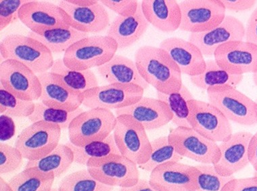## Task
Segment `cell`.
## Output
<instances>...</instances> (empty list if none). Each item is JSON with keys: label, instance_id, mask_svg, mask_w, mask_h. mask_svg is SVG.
Listing matches in <instances>:
<instances>
[{"label": "cell", "instance_id": "obj_1", "mask_svg": "<svg viewBox=\"0 0 257 191\" xmlns=\"http://www.w3.org/2000/svg\"><path fill=\"white\" fill-rule=\"evenodd\" d=\"M135 62L142 78L158 92L170 94L182 88V72L163 49L140 47L136 52Z\"/></svg>", "mask_w": 257, "mask_h": 191}, {"label": "cell", "instance_id": "obj_2", "mask_svg": "<svg viewBox=\"0 0 257 191\" xmlns=\"http://www.w3.org/2000/svg\"><path fill=\"white\" fill-rule=\"evenodd\" d=\"M118 49L115 41L108 36H88L70 47L62 60L70 69L87 71L110 61Z\"/></svg>", "mask_w": 257, "mask_h": 191}, {"label": "cell", "instance_id": "obj_3", "mask_svg": "<svg viewBox=\"0 0 257 191\" xmlns=\"http://www.w3.org/2000/svg\"><path fill=\"white\" fill-rule=\"evenodd\" d=\"M0 53L5 60L21 62L37 75L50 71L54 63L52 52L44 44L23 35L11 34L4 38Z\"/></svg>", "mask_w": 257, "mask_h": 191}, {"label": "cell", "instance_id": "obj_4", "mask_svg": "<svg viewBox=\"0 0 257 191\" xmlns=\"http://www.w3.org/2000/svg\"><path fill=\"white\" fill-rule=\"evenodd\" d=\"M116 116L108 109L92 108L83 111L70 124L69 141L77 147L103 141L113 132Z\"/></svg>", "mask_w": 257, "mask_h": 191}, {"label": "cell", "instance_id": "obj_5", "mask_svg": "<svg viewBox=\"0 0 257 191\" xmlns=\"http://www.w3.org/2000/svg\"><path fill=\"white\" fill-rule=\"evenodd\" d=\"M211 103L229 121L239 125L252 126L257 124V103L236 87L221 86L206 91Z\"/></svg>", "mask_w": 257, "mask_h": 191}, {"label": "cell", "instance_id": "obj_6", "mask_svg": "<svg viewBox=\"0 0 257 191\" xmlns=\"http://www.w3.org/2000/svg\"><path fill=\"white\" fill-rule=\"evenodd\" d=\"M112 134L120 155L138 165L147 162L152 152L151 141L140 122L128 115L116 116Z\"/></svg>", "mask_w": 257, "mask_h": 191}, {"label": "cell", "instance_id": "obj_7", "mask_svg": "<svg viewBox=\"0 0 257 191\" xmlns=\"http://www.w3.org/2000/svg\"><path fill=\"white\" fill-rule=\"evenodd\" d=\"M86 166L93 178L108 186L128 188L140 180L138 165L122 155L111 154L91 159Z\"/></svg>", "mask_w": 257, "mask_h": 191}, {"label": "cell", "instance_id": "obj_8", "mask_svg": "<svg viewBox=\"0 0 257 191\" xmlns=\"http://www.w3.org/2000/svg\"><path fill=\"white\" fill-rule=\"evenodd\" d=\"M62 128L44 121L25 128L17 138L15 147L28 161L38 160L51 153L58 145Z\"/></svg>", "mask_w": 257, "mask_h": 191}, {"label": "cell", "instance_id": "obj_9", "mask_svg": "<svg viewBox=\"0 0 257 191\" xmlns=\"http://www.w3.org/2000/svg\"><path fill=\"white\" fill-rule=\"evenodd\" d=\"M180 30L190 33L206 32L221 24L226 9L221 0H186L180 2Z\"/></svg>", "mask_w": 257, "mask_h": 191}, {"label": "cell", "instance_id": "obj_10", "mask_svg": "<svg viewBox=\"0 0 257 191\" xmlns=\"http://www.w3.org/2000/svg\"><path fill=\"white\" fill-rule=\"evenodd\" d=\"M191 128L215 143L227 141L233 133L230 121L209 102L189 101Z\"/></svg>", "mask_w": 257, "mask_h": 191}, {"label": "cell", "instance_id": "obj_11", "mask_svg": "<svg viewBox=\"0 0 257 191\" xmlns=\"http://www.w3.org/2000/svg\"><path fill=\"white\" fill-rule=\"evenodd\" d=\"M169 141L183 157L201 164H215L220 157L219 145L192 128L176 127L169 134Z\"/></svg>", "mask_w": 257, "mask_h": 191}, {"label": "cell", "instance_id": "obj_12", "mask_svg": "<svg viewBox=\"0 0 257 191\" xmlns=\"http://www.w3.org/2000/svg\"><path fill=\"white\" fill-rule=\"evenodd\" d=\"M1 87L15 96L24 100H40L42 85L38 75L27 66L13 60L0 64Z\"/></svg>", "mask_w": 257, "mask_h": 191}, {"label": "cell", "instance_id": "obj_13", "mask_svg": "<svg viewBox=\"0 0 257 191\" xmlns=\"http://www.w3.org/2000/svg\"><path fill=\"white\" fill-rule=\"evenodd\" d=\"M144 89L135 85L108 84L83 93V105L89 109L119 110L137 103L144 97Z\"/></svg>", "mask_w": 257, "mask_h": 191}, {"label": "cell", "instance_id": "obj_14", "mask_svg": "<svg viewBox=\"0 0 257 191\" xmlns=\"http://www.w3.org/2000/svg\"><path fill=\"white\" fill-rule=\"evenodd\" d=\"M214 60L233 75L257 73V46L246 41L231 42L215 51Z\"/></svg>", "mask_w": 257, "mask_h": 191}, {"label": "cell", "instance_id": "obj_15", "mask_svg": "<svg viewBox=\"0 0 257 191\" xmlns=\"http://www.w3.org/2000/svg\"><path fill=\"white\" fill-rule=\"evenodd\" d=\"M197 173L195 166L173 161L156 167L149 182L159 191H196Z\"/></svg>", "mask_w": 257, "mask_h": 191}, {"label": "cell", "instance_id": "obj_16", "mask_svg": "<svg viewBox=\"0 0 257 191\" xmlns=\"http://www.w3.org/2000/svg\"><path fill=\"white\" fill-rule=\"evenodd\" d=\"M245 26L242 21L233 16H226L223 22L215 28L200 33H190L189 40L197 46L205 57L214 56L222 45L231 42L243 41Z\"/></svg>", "mask_w": 257, "mask_h": 191}, {"label": "cell", "instance_id": "obj_17", "mask_svg": "<svg viewBox=\"0 0 257 191\" xmlns=\"http://www.w3.org/2000/svg\"><path fill=\"white\" fill-rule=\"evenodd\" d=\"M19 19L33 32L71 27L63 10L48 1H29L19 10Z\"/></svg>", "mask_w": 257, "mask_h": 191}, {"label": "cell", "instance_id": "obj_18", "mask_svg": "<svg viewBox=\"0 0 257 191\" xmlns=\"http://www.w3.org/2000/svg\"><path fill=\"white\" fill-rule=\"evenodd\" d=\"M253 134L246 131L234 132L219 145L220 157L214 164L220 175L229 177L250 164L248 148Z\"/></svg>", "mask_w": 257, "mask_h": 191}, {"label": "cell", "instance_id": "obj_19", "mask_svg": "<svg viewBox=\"0 0 257 191\" xmlns=\"http://www.w3.org/2000/svg\"><path fill=\"white\" fill-rule=\"evenodd\" d=\"M42 85L41 103L49 108L73 112L83 105V93L76 92L64 84L56 74L48 71L38 74Z\"/></svg>", "mask_w": 257, "mask_h": 191}, {"label": "cell", "instance_id": "obj_20", "mask_svg": "<svg viewBox=\"0 0 257 191\" xmlns=\"http://www.w3.org/2000/svg\"><path fill=\"white\" fill-rule=\"evenodd\" d=\"M58 6L65 13L66 21L69 27L87 33H98L110 25V16L106 7L99 1L91 7H81L62 0Z\"/></svg>", "mask_w": 257, "mask_h": 191}, {"label": "cell", "instance_id": "obj_21", "mask_svg": "<svg viewBox=\"0 0 257 191\" xmlns=\"http://www.w3.org/2000/svg\"><path fill=\"white\" fill-rule=\"evenodd\" d=\"M116 116L128 115L140 122L147 130L159 129L172 121L168 106L159 99L143 97L137 103L116 110Z\"/></svg>", "mask_w": 257, "mask_h": 191}, {"label": "cell", "instance_id": "obj_22", "mask_svg": "<svg viewBox=\"0 0 257 191\" xmlns=\"http://www.w3.org/2000/svg\"><path fill=\"white\" fill-rule=\"evenodd\" d=\"M159 48L166 51L182 74L194 77L205 70L206 60L203 54L190 41L179 38H167L160 44Z\"/></svg>", "mask_w": 257, "mask_h": 191}, {"label": "cell", "instance_id": "obj_23", "mask_svg": "<svg viewBox=\"0 0 257 191\" xmlns=\"http://www.w3.org/2000/svg\"><path fill=\"white\" fill-rule=\"evenodd\" d=\"M141 8L150 25L165 33L180 29L181 10L175 0H143Z\"/></svg>", "mask_w": 257, "mask_h": 191}, {"label": "cell", "instance_id": "obj_24", "mask_svg": "<svg viewBox=\"0 0 257 191\" xmlns=\"http://www.w3.org/2000/svg\"><path fill=\"white\" fill-rule=\"evenodd\" d=\"M149 25L140 3L134 15L126 17L117 16L110 25L106 36L115 41L118 49L128 48L144 36Z\"/></svg>", "mask_w": 257, "mask_h": 191}, {"label": "cell", "instance_id": "obj_25", "mask_svg": "<svg viewBox=\"0 0 257 191\" xmlns=\"http://www.w3.org/2000/svg\"><path fill=\"white\" fill-rule=\"evenodd\" d=\"M99 75L110 84L135 85L144 90L149 87L138 71L136 62L125 56L116 55L98 68Z\"/></svg>", "mask_w": 257, "mask_h": 191}, {"label": "cell", "instance_id": "obj_26", "mask_svg": "<svg viewBox=\"0 0 257 191\" xmlns=\"http://www.w3.org/2000/svg\"><path fill=\"white\" fill-rule=\"evenodd\" d=\"M28 36L42 43L52 54H60L65 53L70 47L89 36L87 33L69 27L48 29L38 32L30 31Z\"/></svg>", "mask_w": 257, "mask_h": 191}, {"label": "cell", "instance_id": "obj_27", "mask_svg": "<svg viewBox=\"0 0 257 191\" xmlns=\"http://www.w3.org/2000/svg\"><path fill=\"white\" fill-rule=\"evenodd\" d=\"M206 64L203 73L190 77L191 83L198 88L207 91L212 87L221 86L236 87L242 83L244 76L229 73L219 66L215 60H206Z\"/></svg>", "mask_w": 257, "mask_h": 191}, {"label": "cell", "instance_id": "obj_28", "mask_svg": "<svg viewBox=\"0 0 257 191\" xmlns=\"http://www.w3.org/2000/svg\"><path fill=\"white\" fill-rule=\"evenodd\" d=\"M74 162V153L67 144H60L38 160L28 161L25 167H36L44 172H52L59 178L67 172Z\"/></svg>", "mask_w": 257, "mask_h": 191}, {"label": "cell", "instance_id": "obj_29", "mask_svg": "<svg viewBox=\"0 0 257 191\" xmlns=\"http://www.w3.org/2000/svg\"><path fill=\"white\" fill-rule=\"evenodd\" d=\"M55 176L36 167H25L9 181L14 191H51Z\"/></svg>", "mask_w": 257, "mask_h": 191}, {"label": "cell", "instance_id": "obj_30", "mask_svg": "<svg viewBox=\"0 0 257 191\" xmlns=\"http://www.w3.org/2000/svg\"><path fill=\"white\" fill-rule=\"evenodd\" d=\"M50 72L59 75L64 84L76 92L83 93L99 86L98 79L92 71L70 69L65 66L62 59L54 60Z\"/></svg>", "mask_w": 257, "mask_h": 191}, {"label": "cell", "instance_id": "obj_31", "mask_svg": "<svg viewBox=\"0 0 257 191\" xmlns=\"http://www.w3.org/2000/svg\"><path fill=\"white\" fill-rule=\"evenodd\" d=\"M157 97L168 106L173 116L171 122L177 127L191 128L190 110L188 102L194 98L186 86L183 84L179 92L170 94H165L157 91Z\"/></svg>", "mask_w": 257, "mask_h": 191}, {"label": "cell", "instance_id": "obj_32", "mask_svg": "<svg viewBox=\"0 0 257 191\" xmlns=\"http://www.w3.org/2000/svg\"><path fill=\"white\" fill-rule=\"evenodd\" d=\"M66 144L73 152L74 162L81 165H86L91 159L101 158L111 154L120 155L112 133L103 141L92 142L83 147H77L71 142Z\"/></svg>", "mask_w": 257, "mask_h": 191}, {"label": "cell", "instance_id": "obj_33", "mask_svg": "<svg viewBox=\"0 0 257 191\" xmlns=\"http://www.w3.org/2000/svg\"><path fill=\"white\" fill-rule=\"evenodd\" d=\"M152 152L149 159L144 164L138 165L144 171L154 170L159 165L168 162H179L183 159L178 153L174 146L169 141L168 136H162L151 141Z\"/></svg>", "mask_w": 257, "mask_h": 191}, {"label": "cell", "instance_id": "obj_34", "mask_svg": "<svg viewBox=\"0 0 257 191\" xmlns=\"http://www.w3.org/2000/svg\"><path fill=\"white\" fill-rule=\"evenodd\" d=\"M58 189V191H112L114 187L99 182L88 169H81L64 176Z\"/></svg>", "mask_w": 257, "mask_h": 191}, {"label": "cell", "instance_id": "obj_35", "mask_svg": "<svg viewBox=\"0 0 257 191\" xmlns=\"http://www.w3.org/2000/svg\"><path fill=\"white\" fill-rule=\"evenodd\" d=\"M83 112V110L81 108L73 112H68L60 109L49 108L42 103L38 102L36 103L34 114L28 118L32 123L44 121L48 123L57 124L62 130H64L68 129L73 119Z\"/></svg>", "mask_w": 257, "mask_h": 191}, {"label": "cell", "instance_id": "obj_36", "mask_svg": "<svg viewBox=\"0 0 257 191\" xmlns=\"http://www.w3.org/2000/svg\"><path fill=\"white\" fill-rule=\"evenodd\" d=\"M35 108L34 101L19 99L1 87L0 114L16 118H29L34 114Z\"/></svg>", "mask_w": 257, "mask_h": 191}, {"label": "cell", "instance_id": "obj_37", "mask_svg": "<svg viewBox=\"0 0 257 191\" xmlns=\"http://www.w3.org/2000/svg\"><path fill=\"white\" fill-rule=\"evenodd\" d=\"M195 167L198 169L196 191H222L225 185L235 178L234 176H221L213 164H199Z\"/></svg>", "mask_w": 257, "mask_h": 191}, {"label": "cell", "instance_id": "obj_38", "mask_svg": "<svg viewBox=\"0 0 257 191\" xmlns=\"http://www.w3.org/2000/svg\"><path fill=\"white\" fill-rule=\"evenodd\" d=\"M23 156L15 147L5 143H0V173L6 174L20 168Z\"/></svg>", "mask_w": 257, "mask_h": 191}, {"label": "cell", "instance_id": "obj_39", "mask_svg": "<svg viewBox=\"0 0 257 191\" xmlns=\"http://www.w3.org/2000/svg\"><path fill=\"white\" fill-rule=\"evenodd\" d=\"M29 0L0 1V30L3 31L19 19V11Z\"/></svg>", "mask_w": 257, "mask_h": 191}, {"label": "cell", "instance_id": "obj_40", "mask_svg": "<svg viewBox=\"0 0 257 191\" xmlns=\"http://www.w3.org/2000/svg\"><path fill=\"white\" fill-rule=\"evenodd\" d=\"M100 3L120 17L134 15L138 11L140 3L136 0H101Z\"/></svg>", "mask_w": 257, "mask_h": 191}, {"label": "cell", "instance_id": "obj_41", "mask_svg": "<svg viewBox=\"0 0 257 191\" xmlns=\"http://www.w3.org/2000/svg\"><path fill=\"white\" fill-rule=\"evenodd\" d=\"M222 191H257V176L244 178H233Z\"/></svg>", "mask_w": 257, "mask_h": 191}, {"label": "cell", "instance_id": "obj_42", "mask_svg": "<svg viewBox=\"0 0 257 191\" xmlns=\"http://www.w3.org/2000/svg\"><path fill=\"white\" fill-rule=\"evenodd\" d=\"M16 134V125L13 118L8 115H0V141H9Z\"/></svg>", "mask_w": 257, "mask_h": 191}, {"label": "cell", "instance_id": "obj_43", "mask_svg": "<svg viewBox=\"0 0 257 191\" xmlns=\"http://www.w3.org/2000/svg\"><path fill=\"white\" fill-rule=\"evenodd\" d=\"M221 2L225 9L236 13L249 11L257 3L255 0H221Z\"/></svg>", "mask_w": 257, "mask_h": 191}, {"label": "cell", "instance_id": "obj_44", "mask_svg": "<svg viewBox=\"0 0 257 191\" xmlns=\"http://www.w3.org/2000/svg\"><path fill=\"white\" fill-rule=\"evenodd\" d=\"M245 40L257 46V7L251 14L245 27Z\"/></svg>", "mask_w": 257, "mask_h": 191}, {"label": "cell", "instance_id": "obj_45", "mask_svg": "<svg viewBox=\"0 0 257 191\" xmlns=\"http://www.w3.org/2000/svg\"><path fill=\"white\" fill-rule=\"evenodd\" d=\"M248 157L250 164L252 165L253 168L257 167V132L253 134L251 138L248 148Z\"/></svg>", "mask_w": 257, "mask_h": 191}, {"label": "cell", "instance_id": "obj_46", "mask_svg": "<svg viewBox=\"0 0 257 191\" xmlns=\"http://www.w3.org/2000/svg\"><path fill=\"white\" fill-rule=\"evenodd\" d=\"M119 191H159L154 188L149 180L140 179L137 184L128 188H120Z\"/></svg>", "mask_w": 257, "mask_h": 191}, {"label": "cell", "instance_id": "obj_47", "mask_svg": "<svg viewBox=\"0 0 257 191\" xmlns=\"http://www.w3.org/2000/svg\"><path fill=\"white\" fill-rule=\"evenodd\" d=\"M68 2L72 5L81 7H91L99 3L98 0H68Z\"/></svg>", "mask_w": 257, "mask_h": 191}, {"label": "cell", "instance_id": "obj_48", "mask_svg": "<svg viewBox=\"0 0 257 191\" xmlns=\"http://www.w3.org/2000/svg\"><path fill=\"white\" fill-rule=\"evenodd\" d=\"M0 191H14L10 186L9 183L7 182L3 177L0 178Z\"/></svg>", "mask_w": 257, "mask_h": 191}, {"label": "cell", "instance_id": "obj_49", "mask_svg": "<svg viewBox=\"0 0 257 191\" xmlns=\"http://www.w3.org/2000/svg\"><path fill=\"white\" fill-rule=\"evenodd\" d=\"M252 79L254 85H256V87H257V73L253 74Z\"/></svg>", "mask_w": 257, "mask_h": 191}, {"label": "cell", "instance_id": "obj_50", "mask_svg": "<svg viewBox=\"0 0 257 191\" xmlns=\"http://www.w3.org/2000/svg\"><path fill=\"white\" fill-rule=\"evenodd\" d=\"M254 176H257V167L256 169H254Z\"/></svg>", "mask_w": 257, "mask_h": 191}, {"label": "cell", "instance_id": "obj_51", "mask_svg": "<svg viewBox=\"0 0 257 191\" xmlns=\"http://www.w3.org/2000/svg\"><path fill=\"white\" fill-rule=\"evenodd\" d=\"M51 191H58V189L56 188H52Z\"/></svg>", "mask_w": 257, "mask_h": 191}, {"label": "cell", "instance_id": "obj_52", "mask_svg": "<svg viewBox=\"0 0 257 191\" xmlns=\"http://www.w3.org/2000/svg\"><path fill=\"white\" fill-rule=\"evenodd\" d=\"M256 101V103H257V99H256V101Z\"/></svg>", "mask_w": 257, "mask_h": 191}]
</instances>
